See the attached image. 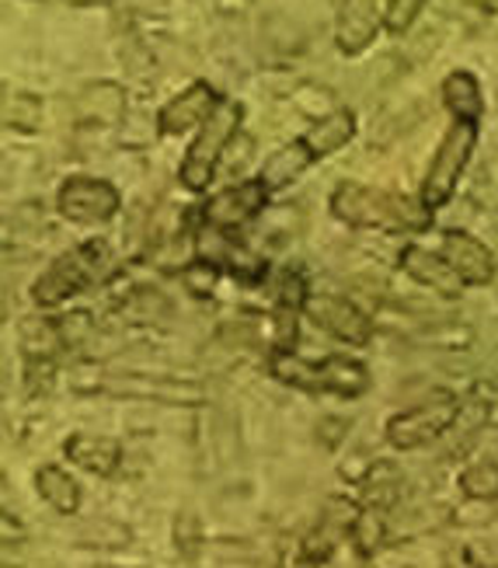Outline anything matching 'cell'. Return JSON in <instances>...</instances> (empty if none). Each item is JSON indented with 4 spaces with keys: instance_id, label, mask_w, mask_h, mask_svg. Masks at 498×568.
Instances as JSON below:
<instances>
[{
    "instance_id": "18",
    "label": "cell",
    "mask_w": 498,
    "mask_h": 568,
    "mask_svg": "<svg viewBox=\"0 0 498 568\" xmlns=\"http://www.w3.org/2000/svg\"><path fill=\"white\" fill-rule=\"evenodd\" d=\"M35 488H39V496L53 506V509H60V513H73L81 506V488H78V481H73L63 467H39V475H35Z\"/></svg>"
},
{
    "instance_id": "2",
    "label": "cell",
    "mask_w": 498,
    "mask_h": 568,
    "mask_svg": "<svg viewBox=\"0 0 498 568\" xmlns=\"http://www.w3.org/2000/svg\"><path fill=\"white\" fill-rule=\"evenodd\" d=\"M241 115H244L241 102H231V98H220L216 102L213 115L203 122V130H199V136L192 140L189 154L179 168V179L189 192H203L213 182L216 164L223 158V146H227L231 136L237 133Z\"/></svg>"
},
{
    "instance_id": "4",
    "label": "cell",
    "mask_w": 498,
    "mask_h": 568,
    "mask_svg": "<svg viewBox=\"0 0 498 568\" xmlns=\"http://www.w3.org/2000/svg\"><path fill=\"white\" fill-rule=\"evenodd\" d=\"M478 143V122H454L450 133L443 136L439 151L433 154V164L426 171V182H421V206L429 213L450 203V195L457 192V182L464 175V168L475 154Z\"/></svg>"
},
{
    "instance_id": "17",
    "label": "cell",
    "mask_w": 498,
    "mask_h": 568,
    "mask_svg": "<svg viewBox=\"0 0 498 568\" xmlns=\"http://www.w3.org/2000/svg\"><path fill=\"white\" fill-rule=\"evenodd\" d=\"M353 136H356V115L348 109H335L332 115L314 122V130L304 136V143L311 146L314 158H328V154L342 151V146Z\"/></svg>"
},
{
    "instance_id": "23",
    "label": "cell",
    "mask_w": 498,
    "mask_h": 568,
    "mask_svg": "<svg viewBox=\"0 0 498 568\" xmlns=\"http://www.w3.org/2000/svg\"><path fill=\"white\" fill-rule=\"evenodd\" d=\"M353 540H356V548L363 555L369 551H377V545L384 540V520L377 516V509H366L356 516V524H353Z\"/></svg>"
},
{
    "instance_id": "22",
    "label": "cell",
    "mask_w": 498,
    "mask_h": 568,
    "mask_svg": "<svg viewBox=\"0 0 498 568\" xmlns=\"http://www.w3.org/2000/svg\"><path fill=\"white\" fill-rule=\"evenodd\" d=\"M4 122L18 133H35L42 122V102L35 94H8L4 102Z\"/></svg>"
},
{
    "instance_id": "1",
    "label": "cell",
    "mask_w": 498,
    "mask_h": 568,
    "mask_svg": "<svg viewBox=\"0 0 498 568\" xmlns=\"http://www.w3.org/2000/svg\"><path fill=\"white\" fill-rule=\"evenodd\" d=\"M272 377L304 387V390H325V394H342V398H356L369 387V374L359 359L348 356H325V359H304L296 353H272L268 359Z\"/></svg>"
},
{
    "instance_id": "14",
    "label": "cell",
    "mask_w": 498,
    "mask_h": 568,
    "mask_svg": "<svg viewBox=\"0 0 498 568\" xmlns=\"http://www.w3.org/2000/svg\"><path fill=\"white\" fill-rule=\"evenodd\" d=\"M314 161L317 158L311 154V146L304 140H293V143L280 146V151L262 164V175L258 179L265 182L268 192H276V189H286L293 179H301Z\"/></svg>"
},
{
    "instance_id": "27",
    "label": "cell",
    "mask_w": 498,
    "mask_h": 568,
    "mask_svg": "<svg viewBox=\"0 0 498 568\" xmlns=\"http://www.w3.org/2000/svg\"><path fill=\"white\" fill-rule=\"evenodd\" d=\"M258 568H280V558H268V561H262Z\"/></svg>"
},
{
    "instance_id": "20",
    "label": "cell",
    "mask_w": 498,
    "mask_h": 568,
    "mask_svg": "<svg viewBox=\"0 0 498 568\" xmlns=\"http://www.w3.org/2000/svg\"><path fill=\"white\" fill-rule=\"evenodd\" d=\"M122 105H126V98L115 84H94L81 94V109L94 122H115L122 115Z\"/></svg>"
},
{
    "instance_id": "11",
    "label": "cell",
    "mask_w": 498,
    "mask_h": 568,
    "mask_svg": "<svg viewBox=\"0 0 498 568\" xmlns=\"http://www.w3.org/2000/svg\"><path fill=\"white\" fill-rule=\"evenodd\" d=\"M216 91L210 88V84H192L189 91H182V94H174L171 102L161 109V115H157V130L164 133V136H174V133H185V130H192V126H203V122L213 115V109H216Z\"/></svg>"
},
{
    "instance_id": "24",
    "label": "cell",
    "mask_w": 498,
    "mask_h": 568,
    "mask_svg": "<svg viewBox=\"0 0 498 568\" xmlns=\"http://www.w3.org/2000/svg\"><path fill=\"white\" fill-rule=\"evenodd\" d=\"M421 8H426V0H390L387 11H384V29L390 36H405Z\"/></svg>"
},
{
    "instance_id": "6",
    "label": "cell",
    "mask_w": 498,
    "mask_h": 568,
    "mask_svg": "<svg viewBox=\"0 0 498 568\" xmlns=\"http://www.w3.org/2000/svg\"><path fill=\"white\" fill-rule=\"evenodd\" d=\"M457 415H460V402L454 398V394H433L429 402L394 415L387 423V439L402 450L426 447V443L439 439L457 423Z\"/></svg>"
},
{
    "instance_id": "28",
    "label": "cell",
    "mask_w": 498,
    "mask_h": 568,
    "mask_svg": "<svg viewBox=\"0 0 498 568\" xmlns=\"http://www.w3.org/2000/svg\"><path fill=\"white\" fill-rule=\"evenodd\" d=\"M481 4H485V8H491V4H495V0H481Z\"/></svg>"
},
{
    "instance_id": "13",
    "label": "cell",
    "mask_w": 498,
    "mask_h": 568,
    "mask_svg": "<svg viewBox=\"0 0 498 568\" xmlns=\"http://www.w3.org/2000/svg\"><path fill=\"white\" fill-rule=\"evenodd\" d=\"M63 450H67V457L78 467H84V471H91V475H102V478L115 475V467L122 460V447H119L115 439H109V436L78 433V436L67 439Z\"/></svg>"
},
{
    "instance_id": "9",
    "label": "cell",
    "mask_w": 498,
    "mask_h": 568,
    "mask_svg": "<svg viewBox=\"0 0 498 568\" xmlns=\"http://www.w3.org/2000/svg\"><path fill=\"white\" fill-rule=\"evenodd\" d=\"M268 203V189L262 179H252V182H241V185H231L216 192L213 200L203 206V220L216 231H234L241 224H247L252 216H258Z\"/></svg>"
},
{
    "instance_id": "21",
    "label": "cell",
    "mask_w": 498,
    "mask_h": 568,
    "mask_svg": "<svg viewBox=\"0 0 498 568\" xmlns=\"http://www.w3.org/2000/svg\"><path fill=\"white\" fill-rule=\"evenodd\" d=\"M460 488H464L467 499H478V503L498 499V464L495 460L470 464L467 471L460 475Z\"/></svg>"
},
{
    "instance_id": "16",
    "label": "cell",
    "mask_w": 498,
    "mask_h": 568,
    "mask_svg": "<svg viewBox=\"0 0 498 568\" xmlns=\"http://www.w3.org/2000/svg\"><path fill=\"white\" fill-rule=\"evenodd\" d=\"M377 24L380 18L373 11V0H345V11L338 21V45L345 53H359L377 36Z\"/></svg>"
},
{
    "instance_id": "12",
    "label": "cell",
    "mask_w": 498,
    "mask_h": 568,
    "mask_svg": "<svg viewBox=\"0 0 498 568\" xmlns=\"http://www.w3.org/2000/svg\"><path fill=\"white\" fill-rule=\"evenodd\" d=\"M402 268L415 283L436 290L439 296H446V301H454V296H460V290H464V280L454 273L450 262H446L443 255H433L426 248H418V244H408V248H405Z\"/></svg>"
},
{
    "instance_id": "8",
    "label": "cell",
    "mask_w": 498,
    "mask_h": 568,
    "mask_svg": "<svg viewBox=\"0 0 498 568\" xmlns=\"http://www.w3.org/2000/svg\"><path fill=\"white\" fill-rule=\"evenodd\" d=\"M307 317L314 321L317 328H325L328 335L348 342V345H366L373 338V325L369 317L345 296L325 293V296H307L304 301Z\"/></svg>"
},
{
    "instance_id": "5",
    "label": "cell",
    "mask_w": 498,
    "mask_h": 568,
    "mask_svg": "<svg viewBox=\"0 0 498 568\" xmlns=\"http://www.w3.org/2000/svg\"><path fill=\"white\" fill-rule=\"evenodd\" d=\"M332 213L353 227H380V231H397L408 227V203H397L394 195L366 189L356 182H345L332 195Z\"/></svg>"
},
{
    "instance_id": "15",
    "label": "cell",
    "mask_w": 498,
    "mask_h": 568,
    "mask_svg": "<svg viewBox=\"0 0 498 568\" xmlns=\"http://www.w3.org/2000/svg\"><path fill=\"white\" fill-rule=\"evenodd\" d=\"M443 102L460 122H481L485 115V94L470 70H454L450 78L443 81Z\"/></svg>"
},
{
    "instance_id": "19",
    "label": "cell",
    "mask_w": 498,
    "mask_h": 568,
    "mask_svg": "<svg viewBox=\"0 0 498 568\" xmlns=\"http://www.w3.org/2000/svg\"><path fill=\"white\" fill-rule=\"evenodd\" d=\"M60 345H63L60 325H49V321L39 317L21 321V349L29 359H53Z\"/></svg>"
},
{
    "instance_id": "7",
    "label": "cell",
    "mask_w": 498,
    "mask_h": 568,
    "mask_svg": "<svg viewBox=\"0 0 498 568\" xmlns=\"http://www.w3.org/2000/svg\"><path fill=\"white\" fill-rule=\"evenodd\" d=\"M119 189L102 179H70L60 189V213L73 224H102L119 213Z\"/></svg>"
},
{
    "instance_id": "26",
    "label": "cell",
    "mask_w": 498,
    "mask_h": 568,
    "mask_svg": "<svg viewBox=\"0 0 498 568\" xmlns=\"http://www.w3.org/2000/svg\"><path fill=\"white\" fill-rule=\"evenodd\" d=\"M179 548L185 551V555H195V548H199V524H195V516H179Z\"/></svg>"
},
{
    "instance_id": "10",
    "label": "cell",
    "mask_w": 498,
    "mask_h": 568,
    "mask_svg": "<svg viewBox=\"0 0 498 568\" xmlns=\"http://www.w3.org/2000/svg\"><path fill=\"white\" fill-rule=\"evenodd\" d=\"M446 262H450L454 273L464 280V286H485L495 276V258L478 237H470L464 231H446L443 234V252Z\"/></svg>"
},
{
    "instance_id": "25",
    "label": "cell",
    "mask_w": 498,
    "mask_h": 568,
    "mask_svg": "<svg viewBox=\"0 0 498 568\" xmlns=\"http://www.w3.org/2000/svg\"><path fill=\"white\" fill-rule=\"evenodd\" d=\"M91 332H94L91 314H84V311H78V314H70V317H63V321H60L63 345H81Z\"/></svg>"
},
{
    "instance_id": "3",
    "label": "cell",
    "mask_w": 498,
    "mask_h": 568,
    "mask_svg": "<svg viewBox=\"0 0 498 568\" xmlns=\"http://www.w3.org/2000/svg\"><path fill=\"white\" fill-rule=\"evenodd\" d=\"M105 265H109V244L105 241H84V244H78V248L63 252L35 280V286H32L35 304L53 307V304L67 301V296L88 290L98 276H102Z\"/></svg>"
}]
</instances>
